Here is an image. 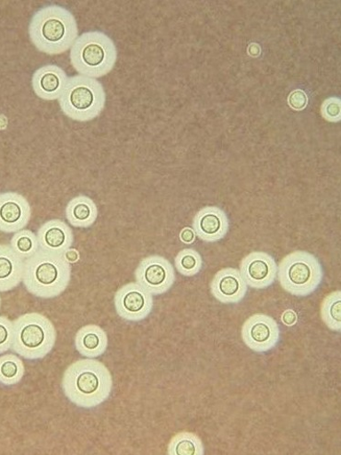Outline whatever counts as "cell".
<instances>
[{
    "instance_id": "obj_1",
    "label": "cell",
    "mask_w": 341,
    "mask_h": 455,
    "mask_svg": "<svg viewBox=\"0 0 341 455\" xmlns=\"http://www.w3.org/2000/svg\"><path fill=\"white\" fill-rule=\"evenodd\" d=\"M66 397L84 410H92L111 395L113 378L108 368L95 358H83L72 363L62 378Z\"/></svg>"
},
{
    "instance_id": "obj_2",
    "label": "cell",
    "mask_w": 341,
    "mask_h": 455,
    "mask_svg": "<svg viewBox=\"0 0 341 455\" xmlns=\"http://www.w3.org/2000/svg\"><path fill=\"white\" fill-rule=\"evenodd\" d=\"M29 34L36 49L48 55L67 52L78 39L77 21L73 14L60 6H47L32 18Z\"/></svg>"
},
{
    "instance_id": "obj_3",
    "label": "cell",
    "mask_w": 341,
    "mask_h": 455,
    "mask_svg": "<svg viewBox=\"0 0 341 455\" xmlns=\"http://www.w3.org/2000/svg\"><path fill=\"white\" fill-rule=\"evenodd\" d=\"M71 267L65 254L39 250L24 260L22 283L32 295L40 299H54L69 284Z\"/></svg>"
},
{
    "instance_id": "obj_4",
    "label": "cell",
    "mask_w": 341,
    "mask_h": 455,
    "mask_svg": "<svg viewBox=\"0 0 341 455\" xmlns=\"http://www.w3.org/2000/svg\"><path fill=\"white\" fill-rule=\"evenodd\" d=\"M116 59L115 43L102 32L84 33L71 47V64L85 77L97 79L108 75L114 68Z\"/></svg>"
},
{
    "instance_id": "obj_5",
    "label": "cell",
    "mask_w": 341,
    "mask_h": 455,
    "mask_svg": "<svg viewBox=\"0 0 341 455\" xmlns=\"http://www.w3.org/2000/svg\"><path fill=\"white\" fill-rule=\"evenodd\" d=\"M57 341L52 322L40 314H28L13 322L12 349L20 356L36 361L50 354Z\"/></svg>"
},
{
    "instance_id": "obj_6",
    "label": "cell",
    "mask_w": 341,
    "mask_h": 455,
    "mask_svg": "<svg viewBox=\"0 0 341 455\" xmlns=\"http://www.w3.org/2000/svg\"><path fill=\"white\" fill-rule=\"evenodd\" d=\"M59 100L66 116L73 121L86 123L102 113L107 97L105 89L99 81L78 76L67 80Z\"/></svg>"
},
{
    "instance_id": "obj_7",
    "label": "cell",
    "mask_w": 341,
    "mask_h": 455,
    "mask_svg": "<svg viewBox=\"0 0 341 455\" xmlns=\"http://www.w3.org/2000/svg\"><path fill=\"white\" fill-rule=\"evenodd\" d=\"M279 279L288 293L305 297L319 289L323 271L318 259L305 251L286 256L280 266Z\"/></svg>"
},
{
    "instance_id": "obj_8",
    "label": "cell",
    "mask_w": 341,
    "mask_h": 455,
    "mask_svg": "<svg viewBox=\"0 0 341 455\" xmlns=\"http://www.w3.org/2000/svg\"><path fill=\"white\" fill-rule=\"evenodd\" d=\"M137 283L152 295L166 293L173 286L176 275L170 261L161 256L142 259L136 270Z\"/></svg>"
},
{
    "instance_id": "obj_9",
    "label": "cell",
    "mask_w": 341,
    "mask_h": 455,
    "mask_svg": "<svg viewBox=\"0 0 341 455\" xmlns=\"http://www.w3.org/2000/svg\"><path fill=\"white\" fill-rule=\"evenodd\" d=\"M117 315L128 322H140L147 318L154 307L153 295L138 283L122 286L115 296Z\"/></svg>"
},
{
    "instance_id": "obj_10",
    "label": "cell",
    "mask_w": 341,
    "mask_h": 455,
    "mask_svg": "<svg viewBox=\"0 0 341 455\" xmlns=\"http://www.w3.org/2000/svg\"><path fill=\"white\" fill-rule=\"evenodd\" d=\"M242 338L243 342L255 352H267L278 345L280 328L272 317L257 315L243 324Z\"/></svg>"
},
{
    "instance_id": "obj_11",
    "label": "cell",
    "mask_w": 341,
    "mask_h": 455,
    "mask_svg": "<svg viewBox=\"0 0 341 455\" xmlns=\"http://www.w3.org/2000/svg\"><path fill=\"white\" fill-rule=\"evenodd\" d=\"M28 201L16 193L0 195V231L16 233L26 228L31 220Z\"/></svg>"
},
{
    "instance_id": "obj_12",
    "label": "cell",
    "mask_w": 341,
    "mask_h": 455,
    "mask_svg": "<svg viewBox=\"0 0 341 455\" xmlns=\"http://www.w3.org/2000/svg\"><path fill=\"white\" fill-rule=\"evenodd\" d=\"M241 275L253 289L262 290L274 283L277 275L274 259L265 252H253L242 259Z\"/></svg>"
},
{
    "instance_id": "obj_13",
    "label": "cell",
    "mask_w": 341,
    "mask_h": 455,
    "mask_svg": "<svg viewBox=\"0 0 341 455\" xmlns=\"http://www.w3.org/2000/svg\"><path fill=\"white\" fill-rule=\"evenodd\" d=\"M65 71L55 65H47L37 69L33 76V89L41 100H59L67 83Z\"/></svg>"
},
{
    "instance_id": "obj_14",
    "label": "cell",
    "mask_w": 341,
    "mask_h": 455,
    "mask_svg": "<svg viewBox=\"0 0 341 455\" xmlns=\"http://www.w3.org/2000/svg\"><path fill=\"white\" fill-rule=\"evenodd\" d=\"M211 291L218 301L234 304L246 297L248 284L238 270L226 268L218 272L214 276Z\"/></svg>"
},
{
    "instance_id": "obj_15",
    "label": "cell",
    "mask_w": 341,
    "mask_h": 455,
    "mask_svg": "<svg viewBox=\"0 0 341 455\" xmlns=\"http://www.w3.org/2000/svg\"><path fill=\"white\" fill-rule=\"evenodd\" d=\"M36 235L41 250L60 254H65L75 241L71 228L61 220L44 223Z\"/></svg>"
},
{
    "instance_id": "obj_16",
    "label": "cell",
    "mask_w": 341,
    "mask_h": 455,
    "mask_svg": "<svg viewBox=\"0 0 341 455\" xmlns=\"http://www.w3.org/2000/svg\"><path fill=\"white\" fill-rule=\"evenodd\" d=\"M229 229L228 220L225 213L218 209H206L197 215L194 220V230L207 243L220 241Z\"/></svg>"
},
{
    "instance_id": "obj_17",
    "label": "cell",
    "mask_w": 341,
    "mask_h": 455,
    "mask_svg": "<svg viewBox=\"0 0 341 455\" xmlns=\"http://www.w3.org/2000/svg\"><path fill=\"white\" fill-rule=\"evenodd\" d=\"M24 259L10 245H0V292L15 289L21 282Z\"/></svg>"
},
{
    "instance_id": "obj_18",
    "label": "cell",
    "mask_w": 341,
    "mask_h": 455,
    "mask_svg": "<svg viewBox=\"0 0 341 455\" xmlns=\"http://www.w3.org/2000/svg\"><path fill=\"white\" fill-rule=\"evenodd\" d=\"M75 347L86 358L99 357L108 347L107 334L99 325H86L76 333Z\"/></svg>"
},
{
    "instance_id": "obj_19",
    "label": "cell",
    "mask_w": 341,
    "mask_h": 455,
    "mask_svg": "<svg viewBox=\"0 0 341 455\" xmlns=\"http://www.w3.org/2000/svg\"><path fill=\"white\" fill-rule=\"evenodd\" d=\"M99 215L95 203L87 196L72 199L66 208V217L72 227L87 228L91 227Z\"/></svg>"
},
{
    "instance_id": "obj_20",
    "label": "cell",
    "mask_w": 341,
    "mask_h": 455,
    "mask_svg": "<svg viewBox=\"0 0 341 455\" xmlns=\"http://www.w3.org/2000/svg\"><path fill=\"white\" fill-rule=\"evenodd\" d=\"M26 373L21 359L13 354L0 356V385L13 387L20 383Z\"/></svg>"
},
{
    "instance_id": "obj_21",
    "label": "cell",
    "mask_w": 341,
    "mask_h": 455,
    "mask_svg": "<svg viewBox=\"0 0 341 455\" xmlns=\"http://www.w3.org/2000/svg\"><path fill=\"white\" fill-rule=\"evenodd\" d=\"M204 446L202 440L190 433H182L170 440L168 446L170 455H203Z\"/></svg>"
},
{
    "instance_id": "obj_22",
    "label": "cell",
    "mask_w": 341,
    "mask_h": 455,
    "mask_svg": "<svg viewBox=\"0 0 341 455\" xmlns=\"http://www.w3.org/2000/svg\"><path fill=\"white\" fill-rule=\"evenodd\" d=\"M10 246L22 259H29L40 250L37 235L27 229L16 232Z\"/></svg>"
},
{
    "instance_id": "obj_23",
    "label": "cell",
    "mask_w": 341,
    "mask_h": 455,
    "mask_svg": "<svg viewBox=\"0 0 341 455\" xmlns=\"http://www.w3.org/2000/svg\"><path fill=\"white\" fill-rule=\"evenodd\" d=\"M322 319L326 325L336 331H341V293L334 292L329 295L321 309Z\"/></svg>"
},
{
    "instance_id": "obj_24",
    "label": "cell",
    "mask_w": 341,
    "mask_h": 455,
    "mask_svg": "<svg viewBox=\"0 0 341 455\" xmlns=\"http://www.w3.org/2000/svg\"><path fill=\"white\" fill-rule=\"evenodd\" d=\"M175 263L178 271L185 276L196 275L202 267V256L198 251L191 249L180 251L175 259Z\"/></svg>"
},
{
    "instance_id": "obj_25",
    "label": "cell",
    "mask_w": 341,
    "mask_h": 455,
    "mask_svg": "<svg viewBox=\"0 0 341 455\" xmlns=\"http://www.w3.org/2000/svg\"><path fill=\"white\" fill-rule=\"evenodd\" d=\"M13 343V322L0 316V354L12 349Z\"/></svg>"
},
{
    "instance_id": "obj_26",
    "label": "cell",
    "mask_w": 341,
    "mask_h": 455,
    "mask_svg": "<svg viewBox=\"0 0 341 455\" xmlns=\"http://www.w3.org/2000/svg\"><path fill=\"white\" fill-rule=\"evenodd\" d=\"M307 97L304 91L296 90L289 94V105L296 110H302L306 107Z\"/></svg>"
},
{
    "instance_id": "obj_27",
    "label": "cell",
    "mask_w": 341,
    "mask_h": 455,
    "mask_svg": "<svg viewBox=\"0 0 341 455\" xmlns=\"http://www.w3.org/2000/svg\"><path fill=\"white\" fill-rule=\"evenodd\" d=\"M326 114L330 118H337L340 115V106L337 103H329L327 106Z\"/></svg>"
},
{
    "instance_id": "obj_28",
    "label": "cell",
    "mask_w": 341,
    "mask_h": 455,
    "mask_svg": "<svg viewBox=\"0 0 341 455\" xmlns=\"http://www.w3.org/2000/svg\"><path fill=\"white\" fill-rule=\"evenodd\" d=\"M181 241L186 244L192 243L194 239V232L190 228H186L181 233Z\"/></svg>"
},
{
    "instance_id": "obj_29",
    "label": "cell",
    "mask_w": 341,
    "mask_h": 455,
    "mask_svg": "<svg viewBox=\"0 0 341 455\" xmlns=\"http://www.w3.org/2000/svg\"><path fill=\"white\" fill-rule=\"evenodd\" d=\"M282 320L286 325H292L297 322V315L294 311L289 310L283 315Z\"/></svg>"
},
{
    "instance_id": "obj_30",
    "label": "cell",
    "mask_w": 341,
    "mask_h": 455,
    "mask_svg": "<svg viewBox=\"0 0 341 455\" xmlns=\"http://www.w3.org/2000/svg\"><path fill=\"white\" fill-rule=\"evenodd\" d=\"M249 52L252 57H258L260 54V47L258 44H253L250 46Z\"/></svg>"
},
{
    "instance_id": "obj_31",
    "label": "cell",
    "mask_w": 341,
    "mask_h": 455,
    "mask_svg": "<svg viewBox=\"0 0 341 455\" xmlns=\"http://www.w3.org/2000/svg\"><path fill=\"white\" fill-rule=\"evenodd\" d=\"M0 307H2V298H0Z\"/></svg>"
}]
</instances>
